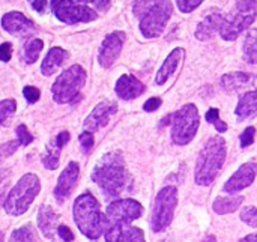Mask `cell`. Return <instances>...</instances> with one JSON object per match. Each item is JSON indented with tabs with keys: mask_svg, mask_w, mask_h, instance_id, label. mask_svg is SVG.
<instances>
[{
	"mask_svg": "<svg viewBox=\"0 0 257 242\" xmlns=\"http://www.w3.org/2000/svg\"><path fill=\"white\" fill-rule=\"evenodd\" d=\"M145 92V84L139 81L134 75L123 74L116 83V93L122 99H134Z\"/></svg>",
	"mask_w": 257,
	"mask_h": 242,
	"instance_id": "obj_18",
	"label": "cell"
},
{
	"mask_svg": "<svg viewBox=\"0 0 257 242\" xmlns=\"http://www.w3.org/2000/svg\"><path fill=\"white\" fill-rule=\"evenodd\" d=\"M29 2H30L32 8H33L36 12H39V14H44V12H45V8H47L48 0H29Z\"/></svg>",
	"mask_w": 257,
	"mask_h": 242,
	"instance_id": "obj_45",
	"label": "cell"
},
{
	"mask_svg": "<svg viewBox=\"0 0 257 242\" xmlns=\"http://www.w3.org/2000/svg\"><path fill=\"white\" fill-rule=\"evenodd\" d=\"M84 83H86V71L80 65L69 66L57 77V80L51 87L54 101L57 104L71 102L75 96H78Z\"/></svg>",
	"mask_w": 257,
	"mask_h": 242,
	"instance_id": "obj_8",
	"label": "cell"
},
{
	"mask_svg": "<svg viewBox=\"0 0 257 242\" xmlns=\"http://www.w3.org/2000/svg\"><path fill=\"white\" fill-rule=\"evenodd\" d=\"M51 9L57 20L66 24L89 23L96 18V12L74 0H51Z\"/></svg>",
	"mask_w": 257,
	"mask_h": 242,
	"instance_id": "obj_10",
	"label": "cell"
},
{
	"mask_svg": "<svg viewBox=\"0 0 257 242\" xmlns=\"http://www.w3.org/2000/svg\"><path fill=\"white\" fill-rule=\"evenodd\" d=\"M12 56V45L9 42H3L0 45V60L2 62H9Z\"/></svg>",
	"mask_w": 257,
	"mask_h": 242,
	"instance_id": "obj_40",
	"label": "cell"
},
{
	"mask_svg": "<svg viewBox=\"0 0 257 242\" xmlns=\"http://www.w3.org/2000/svg\"><path fill=\"white\" fill-rule=\"evenodd\" d=\"M60 151H62V148H59L53 139L45 148V152L42 155V164L50 170H56L59 166V161H60Z\"/></svg>",
	"mask_w": 257,
	"mask_h": 242,
	"instance_id": "obj_26",
	"label": "cell"
},
{
	"mask_svg": "<svg viewBox=\"0 0 257 242\" xmlns=\"http://www.w3.org/2000/svg\"><path fill=\"white\" fill-rule=\"evenodd\" d=\"M33 136L29 133V130H27V127L26 125H18V128H17V140L20 142V146H27V145H30L32 142H33Z\"/></svg>",
	"mask_w": 257,
	"mask_h": 242,
	"instance_id": "obj_33",
	"label": "cell"
},
{
	"mask_svg": "<svg viewBox=\"0 0 257 242\" xmlns=\"http://www.w3.org/2000/svg\"><path fill=\"white\" fill-rule=\"evenodd\" d=\"M161 104H163V101L160 98H149L145 102L143 108H145V111H155V110H158L161 107Z\"/></svg>",
	"mask_w": 257,
	"mask_h": 242,
	"instance_id": "obj_41",
	"label": "cell"
},
{
	"mask_svg": "<svg viewBox=\"0 0 257 242\" xmlns=\"http://www.w3.org/2000/svg\"><path fill=\"white\" fill-rule=\"evenodd\" d=\"M9 242H38V236H36L33 226L26 224L11 233Z\"/></svg>",
	"mask_w": 257,
	"mask_h": 242,
	"instance_id": "obj_27",
	"label": "cell"
},
{
	"mask_svg": "<svg viewBox=\"0 0 257 242\" xmlns=\"http://www.w3.org/2000/svg\"><path fill=\"white\" fill-rule=\"evenodd\" d=\"M78 175H80V167L75 161L69 163L66 169H63V172L57 179V185L54 188V197L59 203H63L69 197L72 188L77 184Z\"/></svg>",
	"mask_w": 257,
	"mask_h": 242,
	"instance_id": "obj_15",
	"label": "cell"
},
{
	"mask_svg": "<svg viewBox=\"0 0 257 242\" xmlns=\"http://www.w3.org/2000/svg\"><path fill=\"white\" fill-rule=\"evenodd\" d=\"M184 56H185L184 48H175V50L167 56V59H166L164 63L161 65L160 71L157 72V77H155L157 84H164V83L175 74L176 68L179 66V62L182 60Z\"/></svg>",
	"mask_w": 257,
	"mask_h": 242,
	"instance_id": "obj_20",
	"label": "cell"
},
{
	"mask_svg": "<svg viewBox=\"0 0 257 242\" xmlns=\"http://www.w3.org/2000/svg\"><path fill=\"white\" fill-rule=\"evenodd\" d=\"M173 12L170 0H154L140 17V32L146 38H157L163 33Z\"/></svg>",
	"mask_w": 257,
	"mask_h": 242,
	"instance_id": "obj_9",
	"label": "cell"
},
{
	"mask_svg": "<svg viewBox=\"0 0 257 242\" xmlns=\"http://www.w3.org/2000/svg\"><path fill=\"white\" fill-rule=\"evenodd\" d=\"M72 214L78 230L92 241H96L108 226L107 215L102 214L96 197L90 193H84L75 199Z\"/></svg>",
	"mask_w": 257,
	"mask_h": 242,
	"instance_id": "obj_2",
	"label": "cell"
},
{
	"mask_svg": "<svg viewBox=\"0 0 257 242\" xmlns=\"http://www.w3.org/2000/svg\"><path fill=\"white\" fill-rule=\"evenodd\" d=\"M257 17V0H238L236 11L224 17L220 35L226 41L236 39Z\"/></svg>",
	"mask_w": 257,
	"mask_h": 242,
	"instance_id": "obj_6",
	"label": "cell"
},
{
	"mask_svg": "<svg viewBox=\"0 0 257 242\" xmlns=\"http://www.w3.org/2000/svg\"><path fill=\"white\" fill-rule=\"evenodd\" d=\"M172 125V142L178 146L188 145L199 130L200 114L194 104H187L176 113L170 114Z\"/></svg>",
	"mask_w": 257,
	"mask_h": 242,
	"instance_id": "obj_5",
	"label": "cell"
},
{
	"mask_svg": "<svg viewBox=\"0 0 257 242\" xmlns=\"http://www.w3.org/2000/svg\"><path fill=\"white\" fill-rule=\"evenodd\" d=\"M69 139H71L69 133H68V131H62V133H59V134L54 137V142H56V145H57L59 148H63V146L69 142Z\"/></svg>",
	"mask_w": 257,
	"mask_h": 242,
	"instance_id": "obj_44",
	"label": "cell"
},
{
	"mask_svg": "<svg viewBox=\"0 0 257 242\" xmlns=\"http://www.w3.org/2000/svg\"><path fill=\"white\" fill-rule=\"evenodd\" d=\"M256 137V130L253 127H248L247 130H244V133L241 134V146L242 148H248L253 145Z\"/></svg>",
	"mask_w": 257,
	"mask_h": 242,
	"instance_id": "obj_37",
	"label": "cell"
},
{
	"mask_svg": "<svg viewBox=\"0 0 257 242\" xmlns=\"http://www.w3.org/2000/svg\"><path fill=\"white\" fill-rule=\"evenodd\" d=\"M257 176V164L256 163H245L242 164L226 182L224 193L227 194H236L245 188H248Z\"/></svg>",
	"mask_w": 257,
	"mask_h": 242,
	"instance_id": "obj_12",
	"label": "cell"
},
{
	"mask_svg": "<svg viewBox=\"0 0 257 242\" xmlns=\"http://www.w3.org/2000/svg\"><path fill=\"white\" fill-rule=\"evenodd\" d=\"M202 2L203 0H176V5L181 12L188 14V12H193L196 8H199L202 5Z\"/></svg>",
	"mask_w": 257,
	"mask_h": 242,
	"instance_id": "obj_35",
	"label": "cell"
},
{
	"mask_svg": "<svg viewBox=\"0 0 257 242\" xmlns=\"http://www.w3.org/2000/svg\"><path fill=\"white\" fill-rule=\"evenodd\" d=\"M226 161V142L223 137H211L199 152L197 161H196V173L194 181L197 185L208 187L211 185L218 173L223 169V164Z\"/></svg>",
	"mask_w": 257,
	"mask_h": 242,
	"instance_id": "obj_3",
	"label": "cell"
},
{
	"mask_svg": "<svg viewBox=\"0 0 257 242\" xmlns=\"http://www.w3.org/2000/svg\"><path fill=\"white\" fill-rule=\"evenodd\" d=\"M244 202V197L242 196H235V194H230L227 197H217L212 203V209L214 212H217L218 215H226V214H232L235 211H238L241 208Z\"/></svg>",
	"mask_w": 257,
	"mask_h": 242,
	"instance_id": "obj_23",
	"label": "cell"
},
{
	"mask_svg": "<svg viewBox=\"0 0 257 242\" xmlns=\"http://www.w3.org/2000/svg\"><path fill=\"white\" fill-rule=\"evenodd\" d=\"M206 120L212 124L218 133H226L227 131V124L220 119V110L218 108H211L206 111Z\"/></svg>",
	"mask_w": 257,
	"mask_h": 242,
	"instance_id": "obj_31",
	"label": "cell"
},
{
	"mask_svg": "<svg viewBox=\"0 0 257 242\" xmlns=\"http://www.w3.org/2000/svg\"><path fill=\"white\" fill-rule=\"evenodd\" d=\"M0 242H3V233L0 232Z\"/></svg>",
	"mask_w": 257,
	"mask_h": 242,
	"instance_id": "obj_48",
	"label": "cell"
},
{
	"mask_svg": "<svg viewBox=\"0 0 257 242\" xmlns=\"http://www.w3.org/2000/svg\"><path fill=\"white\" fill-rule=\"evenodd\" d=\"M224 15H221L220 12H212L209 15H206L197 26L196 30V38L200 41H208L211 39L217 32H220V27L223 24Z\"/></svg>",
	"mask_w": 257,
	"mask_h": 242,
	"instance_id": "obj_19",
	"label": "cell"
},
{
	"mask_svg": "<svg viewBox=\"0 0 257 242\" xmlns=\"http://www.w3.org/2000/svg\"><path fill=\"white\" fill-rule=\"evenodd\" d=\"M238 122H242L245 119L254 117L257 114V90L247 92L244 96H241L238 107L235 110Z\"/></svg>",
	"mask_w": 257,
	"mask_h": 242,
	"instance_id": "obj_22",
	"label": "cell"
},
{
	"mask_svg": "<svg viewBox=\"0 0 257 242\" xmlns=\"http://www.w3.org/2000/svg\"><path fill=\"white\" fill-rule=\"evenodd\" d=\"M241 220L247 224V226H250V227H254L257 229V208L254 206H247V208H244L242 211H241Z\"/></svg>",
	"mask_w": 257,
	"mask_h": 242,
	"instance_id": "obj_32",
	"label": "cell"
},
{
	"mask_svg": "<svg viewBox=\"0 0 257 242\" xmlns=\"http://www.w3.org/2000/svg\"><path fill=\"white\" fill-rule=\"evenodd\" d=\"M119 242H146L145 239V233L142 229L139 227H133V226H125L123 233L120 236Z\"/></svg>",
	"mask_w": 257,
	"mask_h": 242,
	"instance_id": "obj_29",
	"label": "cell"
},
{
	"mask_svg": "<svg viewBox=\"0 0 257 242\" xmlns=\"http://www.w3.org/2000/svg\"><path fill=\"white\" fill-rule=\"evenodd\" d=\"M123 41H125L123 32H113L104 39V42L101 44L99 54H98V62L102 68H110L117 60L122 51Z\"/></svg>",
	"mask_w": 257,
	"mask_h": 242,
	"instance_id": "obj_13",
	"label": "cell"
},
{
	"mask_svg": "<svg viewBox=\"0 0 257 242\" xmlns=\"http://www.w3.org/2000/svg\"><path fill=\"white\" fill-rule=\"evenodd\" d=\"M41 191V182L36 175L27 173L20 178V181L15 184V187L8 193L3 208L8 215L12 217H20L33 203L36 196Z\"/></svg>",
	"mask_w": 257,
	"mask_h": 242,
	"instance_id": "obj_4",
	"label": "cell"
},
{
	"mask_svg": "<svg viewBox=\"0 0 257 242\" xmlns=\"http://www.w3.org/2000/svg\"><path fill=\"white\" fill-rule=\"evenodd\" d=\"M178 205V190L173 185L164 187L155 197L152 214H151V229L155 233L166 230L175 217V209Z\"/></svg>",
	"mask_w": 257,
	"mask_h": 242,
	"instance_id": "obj_7",
	"label": "cell"
},
{
	"mask_svg": "<svg viewBox=\"0 0 257 242\" xmlns=\"http://www.w3.org/2000/svg\"><path fill=\"white\" fill-rule=\"evenodd\" d=\"M239 242H257V233H250V235L241 238Z\"/></svg>",
	"mask_w": 257,
	"mask_h": 242,
	"instance_id": "obj_47",
	"label": "cell"
},
{
	"mask_svg": "<svg viewBox=\"0 0 257 242\" xmlns=\"http://www.w3.org/2000/svg\"><path fill=\"white\" fill-rule=\"evenodd\" d=\"M60 217L54 212V209L48 205H41L38 212V227L42 235L48 239H54V235L59 227Z\"/></svg>",
	"mask_w": 257,
	"mask_h": 242,
	"instance_id": "obj_17",
	"label": "cell"
},
{
	"mask_svg": "<svg viewBox=\"0 0 257 242\" xmlns=\"http://www.w3.org/2000/svg\"><path fill=\"white\" fill-rule=\"evenodd\" d=\"M92 181L107 199H117L133 188V176L126 169L122 154L117 151L102 155L92 172Z\"/></svg>",
	"mask_w": 257,
	"mask_h": 242,
	"instance_id": "obj_1",
	"label": "cell"
},
{
	"mask_svg": "<svg viewBox=\"0 0 257 242\" xmlns=\"http://www.w3.org/2000/svg\"><path fill=\"white\" fill-rule=\"evenodd\" d=\"M8 181H9V172H0V203H2L3 196H5Z\"/></svg>",
	"mask_w": 257,
	"mask_h": 242,
	"instance_id": "obj_43",
	"label": "cell"
},
{
	"mask_svg": "<svg viewBox=\"0 0 257 242\" xmlns=\"http://www.w3.org/2000/svg\"><path fill=\"white\" fill-rule=\"evenodd\" d=\"M18 148H20V142H18V140L8 142V143L2 145V146H0V161H3V160H6L8 157H11Z\"/></svg>",
	"mask_w": 257,
	"mask_h": 242,
	"instance_id": "obj_34",
	"label": "cell"
},
{
	"mask_svg": "<svg viewBox=\"0 0 257 242\" xmlns=\"http://www.w3.org/2000/svg\"><path fill=\"white\" fill-rule=\"evenodd\" d=\"M77 2H80V3H92L101 11L110 6V0H77Z\"/></svg>",
	"mask_w": 257,
	"mask_h": 242,
	"instance_id": "obj_46",
	"label": "cell"
},
{
	"mask_svg": "<svg viewBox=\"0 0 257 242\" xmlns=\"http://www.w3.org/2000/svg\"><path fill=\"white\" fill-rule=\"evenodd\" d=\"M154 0H136L134 3V14L137 17H142V14L146 11V8L152 3Z\"/></svg>",
	"mask_w": 257,
	"mask_h": 242,
	"instance_id": "obj_42",
	"label": "cell"
},
{
	"mask_svg": "<svg viewBox=\"0 0 257 242\" xmlns=\"http://www.w3.org/2000/svg\"><path fill=\"white\" fill-rule=\"evenodd\" d=\"M57 235L60 236V239H62L63 242L74 241V233H72V230H71L68 226L59 224V227H57Z\"/></svg>",
	"mask_w": 257,
	"mask_h": 242,
	"instance_id": "obj_39",
	"label": "cell"
},
{
	"mask_svg": "<svg viewBox=\"0 0 257 242\" xmlns=\"http://www.w3.org/2000/svg\"><path fill=\"white\" fill-rule=\"evenodd\" d=\"M69 57V53L66 51V50H63V48H60V47H53L48 53H47V56H45V59L42 60V65H41V72L44 74V75H51V74H54L63 63H65V60Z\"/></svg>",
	"mask_w": 257,
	"mask_h": 242,
	"instance_id": "obj_21",
	"label": "cell"
},
{
	"mask_svg": "<svg viewBox=\"0 0 257 242\" xmlns=\"http://www.w3.org/2000/svg\"><path fill=\"white\" fill-rule=\"evenodd\" d=\"M23 95H24V98L27 99V102L33 104V102H36V101L39 99L41 92H39V89H36V87H33V86H26V87L23 89Z\"/></svg>",
	"mask_w": 257,
	"mask_h": 242,
	"instance_id": "obj_38",
	"label": "cell"
},
{
	"mask_svg": "<svg viewBox=\"0 0 257 242\" xmlns=\"http://www.w3.org/2000/svg\"><path fill=\"white\" fill-rule=\"evenodd\" d=\"M42 48H44V42H42L41 39H32V41L26 45V48H24V60H26L27 63L36 62V59L39 57Z\"/></svg>",
	"mask_w": 257,
	"mask_h": 242,
	"instance_id": "obj_28",
	"label": "cell"
},
{
	"mask_svg": "<svg viewBox=\"0 0 257 242\" xmlns=\"http://www.w3.org/2000/svg\"><path fill=\"white\" fill-rule=\"evenodd\" d=\"M117 111V105L111 101H102L99 102L92 113L86 117L84 120V130L90 131V133H96L98 130L104 128L108 120L111 119V116Z\"/></svg>",
	"mask_w": 257,
	"mask_h": 242,
	"instance_id": "obj_14",
	"label": "cell"
},
{
	"mask_svg": "<svg viewBox=\"0 0 257 242\" xmlns=\"http://www.w3.org/2000/svg\"><path fill=\"white\" fill-rule=\"evenodd\" d=\"M143 215V206L134 199H119L107 206L108 223L131 224Z\"/></svg>",
	"mask_w": 257,
	"mask_h": 242,
	"instance_id": "obj_11",
	"label": "cell"
},
{
	"mask_svg": "<svg viewBox=\"0 0 257 242\" xmlns=\"http://www.w3.org/2000/svg\"><path fill=\"white\" fill-rule=\"evenodd\" d=\"M248 80L250 78L245 72H241V71L239 72H229V74L221 77V86L226 90L232 92V90H238V89L244 87L248 83Z\"/></svg>",
	"mask_w": 257,
	"mask_h": 242,
	"instance_id": "obj_24",
	"label": "cell"
},
{
	"mask_svg": "<svg viewBox=\"0 0 257 242\" xmlns=\"http://www.w3.org/2000/svg\"><path fill=\"white\" fill-rule=\"evenodd\" d=\"M17 102L15 99H3L0 101V127L5 125V122L15 113Z\"/></svg>",
	"mask_w": 257,
	"mask_h": 242,
	"instance_id": "obj_30",
	"label": "cell"
},
{
	"mask_svg": "<svg viewBox=\"0 0 257 242\" xmlns=\"http://www.w3.org/2000/svg\"><path fill=\"white\" fill-rule=\"evenodd\" d=\"M244 59L247 63H257V29H251L244 39Z\"/></svg>",
	"mask_w": 257,
	"mask_h": 242,
	"instance_id": "obj_25",
	"label": "cell"
},
{
	"mask_svg": "<svg viewBox=\"0 0 257 242\" xmlns=\"http://www.w3.org/2000/svg\"><path fill=\"white\" fill-rule=\"evenodd\" d=\"M78 140H80L81 148H83V151H84V152H89V151L93 148V145H95L93 133H90V131H84V133H81V134H80V137H78Z\"/></svg>",
	"mask_w": 257,
	"mask_h": 242,
	"instance_id": "obj_36",
	"label": "cell"
},
{
	"mask_svg": "<svg viewBox=\"0 0 257 242\" xmlns=\"http://www.w3.org/2000/svg\"><path fill=\"white\" fill-rule=\"evenodd\" d=\"M2 27L15 36H24L35 30V24L18 11L8 12L2 17Z\"/></svg>",
	"mask_w": 257,
	"mask_h": 242,
	"instance_id": "obj_16",
	"label": "cell"
}]
</instances>
